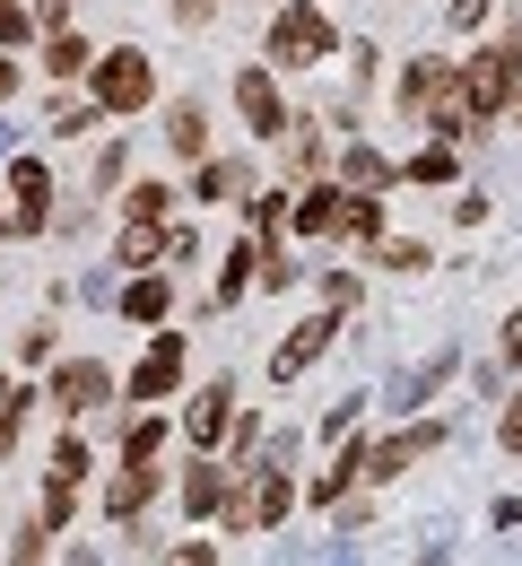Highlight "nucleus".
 <instances>
[{"instance_id": "1", "label": "nucleus", "mask_w": 522, "mask_h": 566, "mask_svg": "<svg viewBox=\"0 0 522 566\" xmlns=\"http://www.w3.org/2000/svg\"><path fill=\"white\" fill-rule=\"evenodd\" d=\"M514 87H522V27L505 35V44H488V53H470V62H461V105L488 123V114H505V105H514Z\"/></svg>"}, {"instance_id": "2", "label": "nucleus", "mask_w": 522, "mask_h": 566, "mask_svg": "<svg viewBox=\"0 0 522 566\" xmlns=\"http://www.w3.org/2000/svg\"><path fill=\"white\" fill-rule=\"evenodd\" d=\"M331 53V18L322 9H279V27H270V62L279 71H313Z\"/></svg>"}, {"instance_id": "3", "label": "nucleus", "mask_w": 522, "mask_h": 566, "mask_svg": "<svg viewBox=\"0 0 522 566\" xmlns=\"http://www.w3.org/2000/svg\"><path fill=\"white\" fill-rule=\"evenodd\" d=\"M288 505H297V489H288V471H253L244 489L226 496V523H235V532H262V523H279Z\"/></svg>"}, {"instance_id": "4", "label": "nucleus", "mask_w": 522, "mask_h": 566, "mask_svg": "<svg viewBox=\"0 0 522 566\" xmlns=\"http://www.w3.org/2000/svg\"><path fill=\"white\" fill-rule=\"evenodd\" d=\"M157 96V71L140 53H114V62H96V105H114V114H131V105H149Z\"/></svg>"}, {"instance_id": "5", "label": "nucleus", "mask_w": 522, "mask_h": 566, "mask_svg": "<svg viewBox=\"0 0 522 566\" xmlns=\"http://www.w3.org/2000/svg\"><path fill=\"white\" fill-rule=\"evenodd\" d=\"M174 384H183V332H157V349L131 366V384H122V392H131V401H166Z\"/></svg>"}, {"instance_id": "6", "label": "nucleus", "mask_w": 522, "mask_h": 566, "mask_svg": "<svg viewBox=\"0 0 522 566\" xmlns=\"http://www.w3.org/2000/svg\"><path fill=\"white\" fill-rule=\"evenodd\" d=\"M9 192H18V235H44V218H53V175H44L35 157H18V166H9Z\"/></svg>"}, {"instance_id": "7", "label": "nucleus", "mask_w": 522, "mask_h": 566, "mask_svg": "<svg viewBox=\"0 0 522 566\" xmlns=\"http://www.w3.org/2000/svg\"><path fill=\"white\" fill-rule=\"evenodd\" d=\"M235 105H244V123H253L262 140H270V132H288V105H279V87H270L262 71H244V78H235Z\"/></svg>"}, {"instance_id": "8", "label": "nucleus", "mask_w": 522, "mask_h": 566, "mask_svg": "<svg viewBox=\"0 0 522 566\" xmlns=\"http://www.w3.org/2000/svg\"><path fill=\"white\" fill-rule=\"evenodd\" d=\"M322 349H331V305H322V314H313V323H305V332H297V340H288L279 357H270V375L288 384V375H305V366H313Z\"/></svg>"}, {"instance_id": "9", "label": "nucleus", "mask_w": 522, "mask_h": 566, "mask_svg": "<svg viewBox=\"0 0 522 566\" xmlns=\"http://www.w3.org/2000/svg\"><path fill=\"white\" fill-rule=\"evenodd\" d=\"M105 392H114L105 366H62V375H53V401H62V410H96Z\"/></svg>"}, {"instance_id": "10", "label": "nucleus", "mask_w": 522, "mask_h": 566, "mask_svg": "<svg viewBox=\"0 0 522 566\" xmlns=\"http://www.w3.org/2000/svg\"><path fill=\"white\" fill-rule=\"evenodd\" d=\"M149 496H157V471H149V462H122V480H114V496H105V505H114V523H131Z\"/></svg>"}, {"instance_id": "11", "label": "nucleus", "mask_w": 522, "mask_h": 566, "mask_svg": "<svg viewBox=\"0 0 522 566\" xmlns=\"http://www.w3.org/2000/svg\"><path fill=\"white\" fill-rule=\"evenodd\" d=\"M166 140L183 148V157H201V148H210V123H201V96H183V105L166 114Z\"/></svg>"}, {"instance_id": "12", "label": "nucleus", "mask_w": 522, "mask_h": 566, "mask_svg": "<svg viewBox=\"0 0 522 566\" xmlns=\"http://www.w3.org/2000/svg\"><path fill=\"white\" fill-rule=\"evenodd\" d=\"M445 375H452V349H436L427 366H418V375H401V384H392V410H409V401H427V392H436Z\"/></svg>"}, {"instance_id": "13", "label": "nucleus", "mask_w": 522, "mask_h": 566, "mask_svg": "<svg viewBox=\"0 0 522 566\" xmlns=\"http://www.w3.org/2000/svg\"><path fill=\"white\" fill-rule=\"evenodd\" d=\"M226 401H235L226 384H210V392L192 401V444H219V436H226Z\"/></svg>"}, {"instance_id": "14", "label": "nucleus", "mask_w": 522, "mask_h": 566, "mask_svg": "<svg viewBox=\"0 0 522 566\" xmlns=\"http://www.w3.org/2000/svg\"><path fill=\"white\" fill-rule=\"evenodd\" d=\"M122 314L131 323H166V280H131L122 287Z\"/></svg>"}, {"instance_id": "15", "label": "nucleus", "mask_w": 522, "mask_h": 566, "mask_svg": "<svg viewBox=\"0 0 522 566\" xmlns=\"http://www.w3.org/2000/svg\"><path fill=\"white\" fill-rule=\"evenodd\" d=\"M331 227H340V235H358V244H366L374 227H383V210H374V192H349V201H340V218H331Z\"/></svg>"}, {"instance_id": "16", "label": "nucleus", "mask_w": 522, "mask_h": 566, "mask_svg": "<svg viewBox=\"0 0 522 566\" xmlns=\"http://www.w3.org/2000/svg\"><path fill=\"white\" fill-rule=\"evenodd\" d=\"M340 175H349L358 192H383V184H392V166H383L374 148H349V157H340Z\"/></svg>"}, {"instance_id": "17", "label": "nucleus", "mask_w": 522, "mask_h": 566, "mask_svg": "<svg viewBox=\"0 0 522 566\" xmlns=\"http://www.w3.org/2000/svg\"><path fill=\"white\" fill-rule=\"evenodd\" d=\"M183 505H192V514H210V505H226V471H210V462H201V471L183 480Z\"/></svg>"}, {"instance_id": "18", "label": "nucleus", "mask_w": 522, "mask_h": 566, "mask_svg": "<svg viewBox=\"0 0 522 566\" xmlns=\"http://www.w3.org/2000/svg\"><path fill=\"white\" fill-rule=\"evenodd\" d=\"M331 218H340V192H305V201H297V227H305V235H331Z\"/></svg>"}, {"instance_id": "19", "label": "nucleus", "mask_w": 522, "mask_h": 566, "mask_svg": "<svg viewBox=\"0 0 522 566\" xmlns=\"http://www.w3.org/2000/svg\"><path fill=\"white\" fill-rule=\"evenodd\" d=\"M44 62H53V78H78V71H87V44H78V35H53Z\"/></svg>"}, {"instance_id": "20", "label": "nucleus", "mask_w": 522, "mask_h": 566, "mask_svg": "<svg viewBox=\"0 0 522 566\" xmlns=\"http://www.w3.org/2000/svg\"><path fill=\"white\" fill-rule=\"evenodd\" d=\"M409 175H418V184H452V148H427V157H409Z\"/></svg>"}, {"instance_id": "21", "label": "nucleus", "mask_w": 522, "mask_h": 566, "mask_svg": "<svg viewBox=\"0 0 522 566\" xmlns=\"http://www.w3.org/2000/svg\"><path fill=\"white\" fill-rule=\"evenodd\" d=\"M226 192H244V166H210L201 175V201H226Z\"/></svg>"}, {"instance_id": "22", "label": "nucleus", "mask_w": 522, "mask_h": 566, "mask_svg": "<svg viewBox=\"0 0 522 566\" xmlns=\"http://www.w3.org/2000/svg\"><path fill=\"white\" fill-rule=\"evenodd\" d=\"M279 218H288V201H279V192H262V201H253V210H244V227H253V235H270V227H279Z\"/></svg>"}, {"instance_id": "23", "label": "nucleus", "mask_w": 522, "mask_h": 566, "mask_svg": "<svg viewBox=\"0 0 522 566\" xmlns=\"http://www.w3.org/2000/svg\"><path fill=\"white\" fill-rule=\"evenodd\" d=\"M157 444H166V427H157V419L131 427V453H122V462H157Z\"/></svg>"}, {"instance_id": "24", "label": "nucleus", "mask_w": 522, "mask_h": 566, "mask_svg": "<svg viewBox=\"0 0 522 566\" xmlns=\"http://www.w3.org/2000/svg\"><path fill=\"white\" fill-rule=\"evenodd\" d=\"M166 201H174L166 184H140V192H131V218H166Z\"/></svg>"}, {"instance_id": "25", "label": "nucleus", "mask_w": 522, "mask_h": 566, "mask_svg": "<svg viewBox=\"0 0 522 566\" xmlns=\"http://www.w3.org/2000/svg\"><path fill=\"white\" fill-rule=\"evenodd\" d=\"M322 305H331V314H340V305H358V280H349V271H331V280H322Z\"/></svg>"}, {"instance_id": "26", "label": "nucleus", "mask_w": 522, "mask_h": 566, "mask_svg": "<svg viewBox=\"0 0 522 566\" xmlns=\"http://www.w3.org/2000/svg\"><path fill=\"white\" fill-rule=\"evenodd\" d=\"M87 471V444H53V480H78Z\"/></svg>"}, {"instance_id": "27", "label": "nucleus", "mask_w": 522, "mask_h": 566, "mask_svg": "<svg viewBox=\"0 0 522 566\" xmlns=\"http://www.w3.org/2000/svg\"><path fill=\"white\" fill-rule=\"evenodd\" d=\"M0 44H26V9L18 0H0Z\"/></svg>"}, {"instance_id": "28", "label": "nucleus", "mask_w": 522, "mask_h": 566, "mask_svg": "<svg viewBox=\"0 0 522 566\" xmlns=\"http://www.w3.org/2000/svg\"><path fill=\"white\" fill-rule=\"evenodd\" d=\"M479 18H488V0H452V27H461V35H470Z\"/></svg>"}, {"instance_id": "29", "label": "nucleus", "mask_w": 522, "mask_h": 566, "mask_svg": "<svg viewBox=\"0 0 522 566\" xmlns=\"http://www.w3.org/2000/svg\"><path fill=\"white\" fill-rule=\"evenodd\" d=\"M497 436H505V444L522 453V392H514V410H505V427H497Z\"/></svg>"}, {"instance_id": "30", "label": "nucleus", "mask_w": 522, "mask_h": 566, "mask_svg": "<svg viewBox=\"0 0 522 566\" xmlns=\"http://www.w3.org/2000/svg\"><path fill=\"white\" fill-rule=\"evenodd\" d=\"M505 357H514V366H522V314H514V323H505Z\"/></svg>"}, {"instance_id": "31", "label": "nucleus", "mask_w": 522, "mask_h": 566, "mask_svg": "<svg viewBox=\"0 0 522 566\" xmlns=\"http://www.w3.org/2000/svg\"><path fill=\"white\" fill-rule=\"evenodd\" d=\"M9 87H18V71H9V62H0V96H9Z\"/></svg>"}, {"instance_id": "32", "label": "nucleus", "mask_w": 522, "mask_h": 566, "mask_svg": "<svg viewBox=\"0 0 522 566\" xmlns=\"http://www.w3.org/2000/svg\"><path fill=\"white\" fill-rule=\"evenodd\" d=\"M9 401H18V384H0V410H9Z\"/></svg>"}, {"instance_id": "33", "label": "nucleus", "mask_w": 522, "mask_h": 566, "mask_svg": "<svg viewBox=\"0 0 522 566\" xmlns=\"http://www.w3.org/2000/svg\"><path fill=\"white\" fill-rule=\"evenodd\" d=\"M35 9H44V18H53V9H62V0H35Z\"/></svg>"}, {"instance_id": "34", "label": "nucleus", "mask_w": 522, "mask_h": 566, "mask_svg": "<svg viewBox=\"0 0 522 566\" xmlns=\"http://www.w3.org/2000/svg\"><path fill=\"white\" fill-rule=\"evenodd\" d=\"M0 157H9V132H0Z\"/></svg>"}]
</instances>
